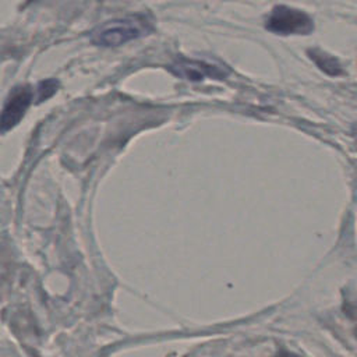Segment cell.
Returning <instances> with one entry per match:
<instances>
[{
  "instance_id": "cell-1",
  "label": "cell",
  "mask_w": 357,
  "mask_h": 357,
  "mask_svg": "<svg viewBox=\"0 0 357 357\" xmlns=\"http://www.w3.org/2000/svg\"><path fill=\"white\" fill-rule=\"evenodd\" d=\"M152 31L153 22L149 15L134 14L100 24L91 32V38L95 45L110 47L146 36Z\"/></svg>"
},
{
  "instance_id": "cell-2",
  "label": "cell",
  "mask_w": 357,
  "mask_h": 357,
  "mask_svg": "<svg viewBox=\"0 0 357 357\" xmlns=\"http://www.w3.org/2000/svg\"><path fill=\"white\" fill-rule=\"evenodd\" d=\"M265 26L276 35H310L314 31V21L300 8L278 4L266 18Z\"/></svg>"
},
{
  "instance_id": "cell-3",
  "label": "cell",
  "mask_w": 357,
  "mask_h": 357,
  "mask_svg": "<svg viewBox=\"0 0 357 357\" xmlns=\"http://www.w3.org/2000/svg\"><path fill=\"white\" fill-rule=\"evenodd\" d=\"M167 70L173 75L191 82H199L205 78L223 79L227 75V71L219 66L202 60H192L188 57H177L167 67Z\"/></svg>"
},
{
  "instance_id": "cell-4",
  "label": "cell",
  "mask_w": 357,
  "mask_h": 357,
  "mask_svg": "<svg viewBox=\"0 0 357 357\" xmlns=\"http://www.w3.org/2000/svg\"><path fill=\"white\" fill-rule=\"evenodd\" d=\"M31 102H32V89L28 85L15 86L11 91L0 113V131L6 132L13 127H15L24 117Z\"/></svg>"
},
{
  "instance_id": "cell-5",
  "label": "cell",
  "mask_w": 357,
  "mask_h": 357,
  "mask_svg": "<svg viewBox=\"0 0 357 357\" xmlns=\"http://www.w3.org/2000/svg\"><path fill=\"white\" fill-rule=\"evenodd\" d=\"M307 54H308V57L314 61V64H315L322 73H325L326 75L339 77V75H343V74H344L340 61H339L333 54H329V53H326L325 50L318 49V47H311V49H308V50H307Z\"/></svg>"
},
{
  "instance_id": "cell-6",
  "label": "cell",
  "mask_w": 357,
  "mask_h": 357,
  "mask_svg": "<svg viewBox=\"0 0 357 357\" xmlns=\"http://www.w3.org/2000/svg\"><path fill=\"white\" fill-rule=\"evenodd\" d=\"M56 88H57V82L54 79H47V81H43L40 85H39V100H43V99H47L49 96H52L54 92H56Z\"/></svg>"
},
{
  "instance_id": "cell-7",
  "label": "cell",
  "mask_w": 357,
  "mask_h": 357,
  "mask_svg": "<svg viewBox=\"0 0 357 357\" xmlns=\"http://www.w3.org/2000/svg\"><path fill=\"white\" fill-rule=\"evenodd\" d=\"M273 357H298V356L294 353H290V351H279Z\"/></svg>"
}]
</instances>
